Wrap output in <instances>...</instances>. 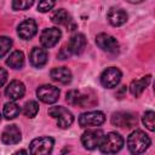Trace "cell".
I'll list each match as a JSON object with an SVG mask.
<instances>
[{"mask_svg": "<svg viewBox=\"0 0 155 155\" xmlns=\"http://www.w3.org/2000/svg\"><path fill=\"white\" fill-rule=\"evenodd\" d=\"M51 21L54 24H58V25L59 24H68L70 22V16L64 8H58L52 13Z\"/></svg>", "mask_w": 155, "mask_h": 155, "instance_id": "cell-22", "label": "cell"}, {"mask_svg": "<svg viewBox=\"0 0 155 155\" xmlns=\"http://www.w3.org/2000/svg\"><path fill=\"white\" fill-rule=\"evenodd\" d=\"M6 81H7V71L4 68H0V87L4 86Z\"/></svg>", "mask_w": 155, "mask_h": 155, "instance_id": "cell-29", "label": "cell"}, {"mask_svg": "<svg viewBox=\"0 0 155 155\" xmlns=\"http://www.w3.org/2000/svg\"><path fill=\"white\" fill-rule=\"evenodd\" d=\"M25 93V86L19 80H13L8 84L5 90V96L10 99V102H15L21 99Z\"/></svg>", "mask_w": 155, "mask_h": 155, "instance_id": "cell-12", "label": "cell"}, {"mask_svg": "<svg viewBox=\"0 0 155 155\" xmlns=\"http://www.w3.org/2000/svg\"><path fill=\"white\" fill-rule=\"evenodd\" d=\"M122 78L121 71L115 68V67H110L107 68L102 75H101V84L105 87V88H114L119 85L120 80Z\"/></svg>", "mask_w": 155, "mask_h": 155, "instance_id": "cell-8", "label": "cell"}, {"mask_svg": "<svg viewBox=\"0 0 155 155\" xmlns=\"http://www.w3.org/2000/svg\"><path fill=\"white\" fill-rule=\"evenodd\" d=\"M124 147V138L116 133V132H110L108 134H104V138L98 147L101 153L105 155H111L119 153Z\"/></svg>", "mask_w": 155, "mask_h": 155, "instance_id": "cell-2", "label": "cell"}, {"mask_svg": "<svg viewBox=\"0 0 155 155\" xmlns=\"http://www.w3.org/2000/svg\"><path fill=\"white\" fill-rule=\"evenodd\" d=\"M104 121H105V116L99 110L87 111V113H84L79 116V125L84 128L101 126Z\"/></svg>", "mask_w": 155, "mask_h": 155, "instance_id": "cell-5", "label": "cell"}, {"mask_svg": "<svg viewBox=\"0 0 155 155\" xmlns=\"http://www.w3.org/2000/svg\"><path fill=\"white\" fill-rule=\"evenodd\" d=\"M38 31V25L36 22L31 18H28L25 21H23L18 28H17V33L19 35V38L24 39V40H30Z\"/></svg>", "mask_w": 155, "mask_h": 155, "instance_id": "cell-13", "label": "cell"}, {"mask_svg": "<svg viewBox=\"0 0 155 155\" xmlns=\"http://www.w3.org/2000/svg\"><path fill=\"white\" fill-rule=\"evenodd\" d=\"M39 111V103L35 102V101H29L24 104L23 107V114L27 116V117H30L33 119L34 116H36Z\"/></svg>", "mask_w": 155, "mask_h": 155, "instance_id": "cell-24", "label": "cell"}, {"mask_svg": "<svg viewBox=\"0 0 155 155\" xmlns=\"http://www.w3.org/2000/svg\"><path fill=\"white\" fill-rule=\"evenodd\" d=\"M56 5L54 1H39L38 4V11L40 12H48L50 10H52V7Z\"/></svg>", "mask_w": 155, "mask_h": 155, "instance_id": "cell-28", "label": "cell"}, {"mask_svg": "<svg viewBox=\"0 0 155 155\" xmlns=\"http://www.w3.org/2000/svg\"><path fill=\"white\" fill-rule=\"evenodd\" d=\"M142 121L144 124V126L149 130V131H154L155 130V113L153 110H148L144 113Z\"/></svg>", "mask_w": 155, "mask_h": 155, "instance_id": "cell-25", "label": "cell"}, {"mask_svg": "<svg viewBox=\"0 0 155 155\" xmlns=\"http://www.w3.org/2000/svg\"><path fill=\"white\" fill-rule=\"evenodd\" d=\"M48 115L57 120V125H58V127H61V128H68V127L71 126V124L74 122V116H73V114H71L67 108L61 107V105L51 107V108L48 109Z\"/></svg>", "mask_w": 155, "mask_h": 155, "instance_id": "cell-4", "label": "cell"}, {"mask_svg": "<svg viewBox=\"0 0 155 155\" xmlns=\"http://www.w3.org/2000/svg\"><path fill=\"white\" fill-rule=\"evenodd\" d=\"M150 81H151V76L150 75H145V76H143L140 79L133 80L131 82V85H130V92H131V94L134 96V97H139L143 93V91L148 87V85L150 84Z\"/></svg>", "mask_w": 155, "mask_h": 155, "instance_id": "cell-20", "label": "cell"}, {"mask_svg": "<svg viewBox=\"0 0 155 155\" xmlns=\"http://www.w3.org/2000/svg\"><path fill=\"white\" fill-rule=\"evenodd\" d=\"M12 155H28V153H27L24 149H21V150L16 151V153H15V154H12Z\"/></svg>", "mask_w": 155, "mask_h": 155, "instance_id": "cell-31", "label": "cell"}, {"mask_svg": "<svg viewBox=\"0 0 155 155\" xmlns=\"http://www.w3.org/2000/svg\"><path fill=\"white\" fill-rule=\"evenodd\" d=\"M59 88L52 85H41L36 90V96L38 98L46 104H53L58 101L59 98Z\"/></svg>", "mask_w": 155, "mask_h": 155, "instance_id": "cell-6", "label": "cell"}, {"mask_svg": "<svg viewBox=\"0 0 155 155\" xmlns=\"http://www.w3.org/2000/svg\"><path fill=\"white\" fill-rule=\"evenodd\" d=\"M111 124L117 127H124V128H131L137 125V119L133 114L127 113V111H117L114 113L111 116Z\"/></svg>", "mask_w": 155, "mask_h": 155, "instance_id": "cell-10", "label": "cell"}, {"mask_svg": "<svg viewBox=\"0 0 155 155\" xmlns=\"http://www.w3.org/2000/svg\"><path fill=\"white\" fill-rule=\"evenodd\" d=\"M33 0H15L12 1V7L13 10H27L30 6H33Z\"/></svg>", "mask_w": 155, "mask_h": 155, "instance_id": "cell-27", "label": "cell"}, {"mask_svg": "<svg viewBox=\"0 0 155 155\" xmlns=\"http://www.w3.org/2000/svg\"><path fill=\"white\" fill-rule=\"evenodd\" d=\"M62 36V33L58 28H46L40 35V42L45 48H51L57 45Z\"/></svg>", "mask_w": 155, "mask_h": 155, "instance_id": "cell-11", "label": "cell"}, {"mask_svg": "<svg viewBox=\"0 0 155 155\" xmlns=\"http://www.w3.org/2000/svg\"><path fill=\"white\" fill-rule=\"evenodd\" d=\"M69 54H70V51H69L67 47H63V48L61 50L59 58H61V59H65V58H68V57H69Z\"/></svg>", "mask_w": 155, "mask_h": 155, "instance_id": "cell-30", "label": "cell"}, {"mask_svg": "<svg viewBox=\"0 0 155 155\" xmlns=\"http://www.w3.org/2000/svg\"><path fill=\"white\" fill-rule=\"evenodd\" d=\"M67 102L70 104V105H79L81 108L86 107L90 104V97L86 96V94H81L80 91L78 90H71L67 93Z\"/></svg>", "mask_w": 155, "mask_h": 155, "instance_id": "cell-19", "label": "cell"}, {"mask_svg": "<svg viewBox=\"0 0 155 155\" xmlns=\"http://www.w3.org/2000/svg\"><path fill=\"white\" fill-rule=\"evenodd\" d=\"M30 64L35 68H41L47 63V51L45 48L34 47L29 56Z\"/></svg>", "mask_w": 155, "mask_h": 155, "instance_id": "cell-16", "label": "cell"}, {"mask_svg": "<svg viewBox=\"0 0 155 155\" xmlns=\"http://www.w3.org/2000/svg\"><path fill=\"white\" fill-rule=\"evenodd\" d=\"M151 143L149 136L142 130L133 131L127 138V148L132 155H139L144 153Z\"/></svg>", "mask_w": 155, "mask_h": 155, "instance_id": "cell-1", "label": "cell"}, {"mask_svg": "<svg viewBox=\"0 0 155 155\" xmlns=\"http://www.w3.org/2000/svg\"><path fill=\"white\" fill-rule=\"evenodd\" d=\"M6 64L12 69H21L24 65V53L22 51H13L6 59Z\"/></svg>", "mask_w": 155, "mask_h": 155, "instance_id": "cell-21", "label": "cell"}, {"mask_svg": "<svg viewBox=\"0 0 155 155\" xmlns=\"http://www.w3.org/2000/svg\"><path fill=\"white\" fill-rule=\"evenodd\" d=\"M127 13L126 11H124L122 8H116V7H113L109 10L108 12V21L111 25L114 27H120L124 23H126L127 21Z\"/></svg>", "mask_w": 155, "mask_h": 155, "instance_id": "cell-17", "label": "cell"}, {"mask_svg": "<svg viewBox=\"0 0 155 155\" xmlns=\"http://www.w3.org/2000/svg\"><path fill=\"white\" fill-rule=\"evenodd\" d=\"M85 47H86V38L81 33L74 34L68 42V50L74 54H81Z\"/></svg>", "mask_w": 155, "mask_h": 155, "instance_id": "cell-15", "label": "cell"}, {"mask_svg": "<svg viewBox=\"0 0 155 155\" xmlns=\"http://www.w3.org/2000/svg\"><path fill=\"white\" fill-rule=\"evenodd\" d=\"M96 44L99 48L109 53H116L119 51V42L117 40L105 33H101L96 36Z\"/></svg>", "mask_w": 155, "mask_h": 155, "instance_id": "cell-9", "label": "cell"}, {"mask_svg": "<svg viewBox=\"0 0 155 155\" xmlns=\"http://www.w3.org/2000/svg\"><path fill=\"white\" fill-rule=\"evenodd\" d=\"M52 80L67 85L71 81V71L67 68V67H58V68H53L50 73Z\"/></svg>", "mask_w": 155, "mask_h": 155, "instance_id": "cell-18", "label": "cell"}, {"mask_svg": "<svg viewBox=\"0 0 155 155\" xmlns=\"http://www.w3.org/2000/svg\"><path fill=\"white\" fill-rule=\"evenodd\" d=\"M54 145L52 137H39L30 142L29 154L30 155H51Z\"/></svg>", "mask_w": 155, "mask_h": 155, "instance_id": "cell-3", "label": "cell"}, {"mask_svg": "<svg viewBox=\"0 0 155 155\" xmlns=\"http://www.w3.org/2000/svg\"><path fill=\"white\" fill-rule=\"evenodd\" d=\"M12 40L8 36H0V58H2L11 48Z\"/></svg>", "mask_w": 155, "mask_h": 155, "instance_id": "cell-26", "label": "cell"}, {"mask_svg": "<svg viewBox=\"0 0 155 155\" xmlns=\"http://www.w3.org/2000/svg\"><path fill=\"white\" fill-rule=\"evenodd\" d=\"M4 116L7 119V120H12L15 117H17L21 113V108L19 105H17L15 102H8L4 105Z\"/></svg>", "mask_w": 155, "mask_h": 155, "instance_id": "cell-23", "label": "cell"}, {"mask_svg": "<svg viewBox=\"0 0 155 155\" xmlns=\"http://www.w3.org/2000/svg\"><path fill=\"white\" fill-rule=\"evenodd\" d=\"M0 120H1V116H0Z\"/></svg>", "mask_w": 155, "mask_h": 155, "instance_id": "cell-32", "label": "cell"}, {"mask_svg": "<svg viewBox=\"0 0 155 155\" xmlns=\"http://www.w3.org/2000/svg\"><path fill=\"white\" fill-rule=\"evenodd\" d=\"M103 138H104V132L102 130H88L82 133L81 143L84 148L88 150H93L101 145Z\"/></svg>", "mask_w": 155, "mask_h": 155, "instance_id": "cell-7", "label": "cell"}, {"mask_svg": "<svg viewBox=\"0 0 155 155\" xmlns=\"http://www.w3.org/2000/svg\"><path fill=\"white\" fill-rule=\"evenodd\" d=\"M22 136H21V130L16 125H8L5 127V130L1 133V142L4 144H17L19 143Z\"/></svg>", "mask_w": 155, "mask_h": 155, "instance_id": "cell-14", "label": "cell"}]
</instances>
